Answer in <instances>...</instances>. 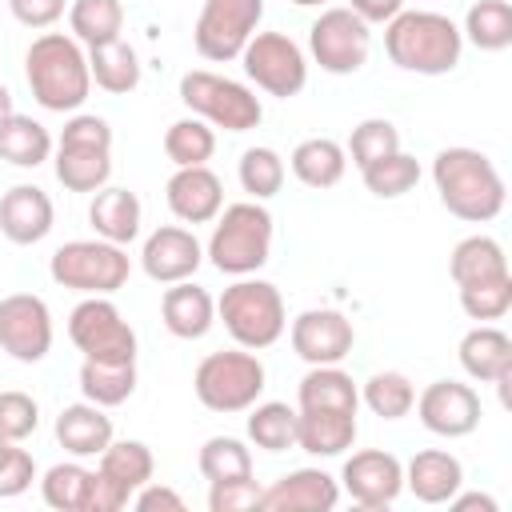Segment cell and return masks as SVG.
I'll return each mask as SVG.
<instances>
[{
    "instance_id": "6da1fadb",
    "label": "cell",
    "mask_w": 512,
    "mask_h": 512,
    "mask_svg": "<svg viewBox=\"0 0 512 512\" xmlns=\"http://www.w3.org/2000/svg\"><path fill=\"white\" fill-rule=\"evenodd\" d=\"M432 184L448 216L468 224H488L504 212V176L480 148H440L432 160Z\"/></svg>"
},
{
    "instance_id": "7a4b0ae2",
    "label": "cell",
    "mask_w": 512,
    "mask_h": 512,
    "mask_svg": "<svg viewBox=\"0 0 512 512\" xmlns=\"http://www.w3.org/2000/svg\"><path fill=\"white\" fill-rule=\"evenodd\" d=\"M24 76L32 100L48 112H80L92 92L88 52L68 32H40L24 52Z\"/></svg>"
},
{
    "instance_id": "3957f363",
    "label": "cell",
    "mask_w": 512,
    "mask_h": 512,
    "mask_svg": "<svg viewBox=\"0 0 512 512\" xmlns=\"http://www.w3.org/2000/svg\"><path fill=\"white\" fill-rule=\"evenodd\" d=\"M384 52L400 72L444 76L464 56V36L444 12L404 8L384 24Z\"/></svg>"
},
{
    "instance_id": "277c9868",
    "label": "cell",
    "mask_w": 512,
    "mask_h": 512,
    "mask_svg": "<svg viewBox=\"0 0 512 512\" xmlns=\"http://www.w3.org/2000/svg\"><path fill=\"white\" fill-rule=\"evenodd\" d=\"M204 256L224 276H252L272 256V212L264 200H240L220 208L216 228L204 244Z\"/></svg>"
},
{
    "instance_id": "5b68a950",
    "label": "cell",
    "mask_w": 512,
    "mask_h": 512,
    "mask_svg": "<svg viewBox=\"0 0 512 512\" xmlns=\"http://www.w3.org/2000/svg\"><path fill=\"white\" fill-rule=\"evenodd\" d=\"M56 180L68 192H100L112 180V128L96 112H72L52 148Z\"/></svg>"
},
{
    "instance_id": "8992f818",
    "label": "cell",
    "mask_w": 512,
    "mask_h": 512,
    "mask_svg": "<svg viewBox=\"0 0 512 512\" xmlns=\"http://www.w3.org/2000/svg\"><path fill=\"white\" fill-rule=\"evenodd\" d=\"M216 316L224 320L228 336L240 348H272L284 328H288V312H284V296L276 284L268 280H252V276H236V284H228L216 300Z\"/></svg>"
},
{
    "instance_id": "52a82bcc",
    "label": "cell",
    "mask_w": 512,
    "mask_h": 512,
    "mask_svg": "<svg viewBox=\"0 0 512 512\" xmlns=\"http://www.w3.org/2000/svg\"><path fill=\"white\" fill-rule=\"evenodd\" d=\"M268 372L252 348H228V352H208L196 372H192V392L208 412H248L264 396Z\"/></svg>"
},
{
    "instance_id": "ba28073f",
    "label": "cell",
    "mask_w": 512,
    "mask_h": 512,
    "mask_svg": "<svg viewBox=\"0 0 512 512\" xmlns=\"http://www.w3.org/2000/svg\"><path fill=\"white\" fill-rule=\"evenodd\" d=\"M180 104L224 132H252L264 120V104L248 84L208 68H192L180 76Z\"/></svg>"
},
{
    "instance_id": "9c48e42d",
    "label": "cell",
    "mask_w": 512,
    "mask_h": 512,
    "mask_svg": "<svg viewBox=\"0 0 512 512\" xmlns=\"http://www.w3.org/2000/svg\"><path fill=\"white\" fill-rule=\"evenodd\" d=\"M48 276L60 288L84 292V296H112L128 284L132 276V260L120 244L112 240H68L52 252L48 260Z\"/></svg>"
},
{
    "instance_id": "30bf717a",
    "label": "cell",
    "mask_w": 512,
    "mask_h": 512,
    "mask_svg": "<svg viewBox=\"0 0 512 512\" xmlns=\"http://www.w3.org/2000/svg\"><path fill=\"white\" fill-rule=\"evenodd\" d=\"M260 20H264V0H204L192 28V44L212 64L240 60L244 44L260 32Z\"/></svg>"
},
{
    "instance_id": "8fae6325",
    "label": "cell",
    "mask_w": 512,
    "mask_h": 512,
    "mask_svg": "<svg viewBox=\"0 0 512 512\" xmlns=\"http://www.w3.org/2000/svg\"><path fill=\"white\" fill-rule=\"evenodd\" d=\"M68 340L84 360H136V328L108 296H84L68 312Z\"/></svg>"
},
{
    "instance_id": "7c38bea8",
    "label": "cell",
    "mask_w": 512,
    "mask_h": 512,
    "mask_svg": "<svg viewBox=\"0 0 512 512\" xmlns=\"http://www.w3.org/2000/svg\"><path fill=\"white\" fill-rule=\"evenodd\" d=\"M308 52L328 76H352L368 64L372 32L348 4L344 8H324L308 28Z\"/></svg>"
},
{
    "instance_id": "4fadbf2b",
    "label": "cell",
    "mask_w": 512,
    "mask_h": 512,
    "mask_svg": "<svg viewBox=\"0 0 512 512\" xmlns=\"http://www.w3.org/2000/svg\"><path fill=\"white\" fill-rule=\"evenodd\" d=\"M240 60H244V76H248L256 88H264L268 96L292 100V96H300L304 84H308V56H304V48H300L292 36H284V32H256V36L244 44Z\"/></svg>"
},
{
    "instance_id": "5bb4252c",
    "label": "cell",
    "mask_w": 512,
    "mask_h": 512,
    "mask_svg": "<svg viewBox=\"0 0 512 512\" xmlns=\"http://www.w3.org/2000/svg\"><path fill=\"white\" fill-rule=\"evenodd\" d=\"M0 348L20 364H40L52 352V312L36 292L0 300Z\"/></svg>"
},
{
    "instance_id": "9a60e30c",
    "label": "cell",
    "mask_w": 512,
    "mask_h": 512,
    "mask_svg": "<svg viewBox=\"0 0 512 512\" xmlns=\"http://www.w3.org/2000/svg\"><path fill=\"white\" fill-rule=\"evenodd\" d=\"M416 416L420 424L432 432V436H444V440H460V436H472L480 428V396L472 384H460V380H432L420 396H416Z\"/></svg>"
},
{
    "instance_id": "2e32d148",
    "label": "cell",
    "mask_w": 512,
    "mask_h": 512,
    "mask_svg": "<svg viewBox=\"0 0 512 512\" xmlns=\"http://www.w3.org/2000/svg\"><path fill=\"white\" fill-rule=\"evenodd\" d=\"M288 340H292V352L308 368L340 364L356 344V328L340 308H308L288 324Z\"/></svg>"
},
{
    "instance_id": "e0dca14e",
    "label": "cell",
    "mask_w": 512,
    "mask_h": 512,
    "mask_svg": "<svg viewBox=\"0 0 512 512\" xmlns=\"http://www.w3.org/2000/svg\"><path fill=\"white\" fill-rule=\"evenodd\" d=\"M340 488L360 508H388L404 492V464L384 448H360L340 468Z\"/></svg>"
},
{
    "instance_id": "ac0fdd59",
    "label": "cell",
    "mask_w": 512,
    "mask_h": 512,
    "mask_svg": "<svg viewBox=\"0 0 512 512\" xmlns=\"http://www.w3.org/2000/svg\"><path fill=\"white\" fill-rule=\"evenodd\" d=\"M200 264H204V244H200L196 232L184 228V224H164V228L148 232V240H144V248H140V268H144V276L156 280V284L192 280Z\"/></svg>"
},
{
    "instance_id": "d6986e66",
    "label": "cell",
    "mask_w": 512,
    "mask_h": 512,
    "mask_svg": "<svg viewBox=\"0 0 512 512\" xmlns=\"http://www.w3.org/2000/svg\"><path fill=\"white\" fill-rule=\"evenodd\" d=\"M164 200L180 224H208L224 208V184L208 164L176 168L164 184Z\"/></svg>"
},
{
    "instance_id": "ffe728a7",
    "label": "cell",
    "mask_w": 512,
    "mask_h": 512,
    "mask_svg": "<svg viewBox=\"0 0 512 512\" xmlns=\"http://www.w3.org/2000/svg\"><path fill=\"white\" fill-rule=\"evenodd\" d=\"M460 368L480 380V384H496L500 400L508 404V380H512V336L500 332L496 324H476L460 336Z\"/></svg>"
},
{
    "instance_id": "44dd1931",
    "label": "cell",
    "mask_w": 512,
    "mask_h": 512,
    "mask_svg": "<svg viewBox=\"0 0 512 512\" xmlns=\"http://www.w3.org/2000/svg\"><path fill=\"white\" fill-rule=\"evenodd\" d=\"M340 504V480L324 468H296L260 492L264 512H332Z\"/></svg>"
},
{
    "instance_id": "7402d4cb",
    "label": "cell",
    "mask_w": 512,
    "mask_h": 512,
    "mask_svg": "<svg viewBox=\"0 0 512 512\" xmlns=\"http://www.w3.org/2000/svg\"><path fill=\"white\" fill-rule=\"evenodd\" d=\"M56 224V208H52V196L36 184H12L4 196H0V232L8 244L16 248H28V244H40Z\"/></svg>"
},
{
    "instance_id": "603a6c76",
    "label": "cell",
    "mask_w": 512,
    "mask_h": 512,
    "mask_svg": "<svg viewBox=\"0 0 512 512\" xmlns=\"http://www.w3.org/2000/svg\"><path fill=\"white\" fill-rule=\"evenodd\" d=\"M404 488L420 504H448L464 488V464L444 448H424L404 464Z\"/></svg>"
},
{
    "instance_id": "cb8c5ba5",
    "label": "cell",
    "mask_w": 512,
    "mask_h": 512,
    "mask_svg": "<svg viewBox=\"0 0 512 512\" xmlns=\"http://www.w3.org/2000/svg\"><path fill=\"white\" fill-rule=\"evenodd\" d=\"M160 320L176 340H200L216 324V300L208 296V288L192 280L168 284L160 296Z\"/></svg>"
},
{
    "instance_id": "d4e9b609",
    "label": "cell",
    "mask_w": 512,
    "mask_h": 512,
    "mask_svg": "<svg viewBox=\"0 0 512 512\" xmlns=\"http://www.w3.org/2000/svg\"><path fill=\"white\" fill-rule=\"evenodd\" d=\"M112 416L92 404V400H80V404H64L60 416H56V444L76 456V460H88V456H100L108 444H112Z\"/></svg>"
},
{
    "instance_id": "484cf974",
    "label": "cell",
    "mask_w": 512,
    "mask_h": 512,
    "mask_svg": "<svg viewBox=\"0 0 512 512\" xmlns=\"http://www.w3.org/2000/svg\"><path fill=\"white\" fill-rule=\"evenodd\" d=\"M356 444V412L296 408V448L308 456H344Z\"/></svg>"
},
{
    "instance_id": "4316f807",
    "label": "cell",
    "mask_w": 512,
    "mask_h": 512,
    "mask_svg": "<svg viewBox=\"0 0 512 512\" xmlns=\"http://www.w3.org/2000/svg\"><path fill=\"white\" fill-rule=\"evenodd\" d=\"M140 196L128 192V188H116V184H104L100 192H92V204H88V224L100 240H112V244H132L140 236Z\"/></svg>"
},
{
    "instance_id": "83f0119b",
    "label": "cell",
    "mask_w": 512,
    "mask_h": 512,
    "mask_svg": "<svg viewBox=\"0 0 512 512\" xmlns=\"http://www.w3.org/2000/svg\"><path fill=\"white\" fill-rule=\"evenodd\" d=\"M288 168L304 188H336L348 172V152L332 136H308L292 148Z\"/></svg>"
},
{
    "instance_id": "f1b7e54d",
    "label": "cell",
    "mask_w": 512,
    "mask_h": 512,
    "mask_svg": "<svg viewBox=\"0 0 512 512\" xmlns=\"http://www.w3.org/2000/svg\"><path fill=\"white\" fill-rule=\"evenodd\" d=\"M296 408H324V412H356L360 384L340 364H312L296 388Z\"/></svg>"
},
{
    "instance_id": "f546056e",
    "label": "cell",
    "mask_w": 512,
    "mask_h": 512,
    "mask_svg": "<svg viewBox=\"0 0 512 512\" xmlns=\"http://www.w3.org/2000/svg\"><path fill=\"white\" fill-rule=\"evenodd\" d=\"M96 472H100L116 492H124L128 504H132V492L152 480L156 456H152V448H148L144 440H116V436H112V444L96 456Z\"/></svg>"
},
{
    "instance_id": "4dcf8cb0",
    "label": "cell",
    "mask_w": 512,
    "mask_h": 512,
    "mask_svg": "<svg viewBox=\"0 0 512 512\" xmlns=\"http://www.w3.org/2000/svg\"><path fill=\"white\" fill-rule=\"evenodd\" d=\"M52 148L56 140L40 120L24 112H8L0 120V160H8L12 168H40L52 156Z\"/></svg>"
},
{
    "instance_id": "1f68e13d",
    "label": "cell",
    "mask_w": 512,
    "mask_h": 512,
    "mask_svg": "<svg viewBox=\"0 0 512 512\" xmlns=\"http://www.w3.org/2000/svg\"><path fill=\"white\" fill-rule=\"evenodd\" d=\"M88 72H92V84L112 96H128L140 88V56L124 36L88 48Z\"/></svg>"
},
{
    "instance_id": "d6a6232c",
    "label": "cell",
    "mask_w": 512,
    "mask_h": 512,
    "mask_svg": "<svg viewBox=\"0 0 512 512\" xmlns=\"http://www.w3.org/2000/svg\"><path fill=\"white\" fill-rule=\"evenodd\" d=\"M448 272L456 280V288L464 284H476V280H492V276H508V256H504V244L496 236H464L452 256H448Z\"/></svg>"
},
{
    "instance_id": "836d02e7",
    "label": "cell",
    "mask_w": 512,
    "mask_h": 512,
    "mask_svg": "<svg viewBox=\"0 0 512 512\" xmlns=\"http://www.w3.org/2000/svg\"><path fill=\"white\" fill-rule=\"evenodd\" d=\"M80 392L100 408H116L136 392V360H84Z\"/></svg>"
},
{
    "instance_id": "e575fe53",
    "label": "cell",
    "mask_w": 512,
    "mask_h": 512,
    "mask_svg": "<svg viewBox=\"0 0 512 512\" xmlns=\"http://www.w3.org/2000/svg\"><path fill=\"white\" fill-rule=\"evenodd\" d=\"M68 36H76L84 48L108 44L124 32V4L120 0H72L68 4Z\"/></svg>"
},
{
    "instance_id": "d590c367",
    "label": "cell",
    "mask_w": 512,
    "mask_h": 512,
    "mask_svg": "<svg viewBox=\"0 0 512 512\" xmlns=\"http://www.w3.org/2000/svg\"><path fill=\"white\" fill-rule=\"evenodd\" d=\"M460 36L480 52H504L512 44V4L508 0H476L464 12Z\"/></svg>"
},
{
    "instance_id": "8d00e7d4",
    "label": "cell",
    "mask_w": 512,
    "mask_h": 512,
    "mask_svg": "<svg viewBox=\"0 0 512 512\" xmlns=\"http://www.w3.org/2000/svg\"><path fill=\"white\" fill-rule=\"evenodd\" d=\"M360 404L380 416V420H404L416 404V388L404 372L396 368H384V372H372L364 384H360Z\"/></svg>"
},
{
    "instance_id": "74e56055",
    "label": "cell",
    "mask_w": 512,
    "mask_h": 512,
    "mask_svg": "<svg viewBox=\"0 0 512 512\" xmlns=\"http://www.w3.org/2000/svg\"><path fill=\"white\" fill-rule=\"evenodd\" d=\"M88 492H92V468L80 460H60L40 476V496L56 512H88Z\"/></svg>"
},
{
    "instance_id": "f35d334b",
    "label": "cell",
    "mask_w": 512,
    "mask_h": 512,
    "mask_svg": "<svg viewBox=\"0 0 512 512\" xmlns=\"http://www.w3.org/2000/svg\"><path fill=\"white\" fill-rule=\"evenodd\" d=\"M248 440L264 452L296 448V408H288L284 400H256L248 408Z\"/></svg>"
},
{
    "instance_id": "ab89813d",
    "label": "cell",
    "mask_w": 512,
    "mask_h": 512,
    "mask_svg": "<svg viewBox=\"0 0 512 512\" xmlns=\"http://www.w3.org/2000/svg\"><path fill=\"white\" fill-rule=\"evenodd\" d=\"M360 180L376 200H396L420 184V160L408 156L404 148H396L384 160H372L368 168H360Z\"/></svg>"
},
{
    "instance_id": "60d3db41",
    "label": "cell",
    "mask_w": 512,
    "mask_h": 512,
    "mask_svg": "<svg viewBox=\"0 0 512 512\" xmlns=\"http://www.w3.org/2000/svg\"><path fill=\"white\" fill-rule=\"evenodd\" d=\"M216 152V132L212 124H204L200 116H184V120H172L168 132H164V156L176 164V168H192V164H208Z\"/></svg>"
},
{
    "instance_id": "b9f144b4",
    "label": "cell",
    "mask_w": 512,
    "mask_h": 512,
    "mask_svg": "<svg viewBox=\"0 0 512 512\" xmlns=\"http://www.w3.org/2000/svg\"><path fill=\"white\" fill-rule=\"evenodd\" d=\"M196 468L208 484H220V480H244L252 476V452L244 440L236 436H208L200 444V456H196Z\"/></svg>"
},
{
    "instance_id": "7bdbcfd3",
    "label": "cell",
    "mask_w": 512,
    "mask_h": 512,
    "mask_svg": "<svg viewBox=\"0 0 512 512\" xmlns=\"http://www.w3.org/2000/svg\"><path fill=\"white\" fill-rule=\"evenodd\" d=\"M236 176H240V188H244L252 200H272V196L284 188V160H280L276 148L256 144V148H244V152H240Z\"/></svg>"
},
{
    "instance_id": "ee69618b",
    "label": "cell",
    "mask_w": 512,
    "mask_h": 512,
    "mask_svg": "<svg viewBox=\"0 0 512 512\" xmlns=\"http://www.w3.org/2000/svg\"><path fill=\"white\" fill-rule=\"evenodd\" d=\"M400 148V128L392 124V120H384V116H368V120H360L356 128H352V136H348V160L356 164V168H368L372 160H384L388 152H396Z\"/></svg>"
},
{
    "instance_id": "f6af8a7d",
    "label": "cell",
    "mask_w": 512,
    "mask_h": 512,
    "mask_svg": "<svg viewBox=\"0 0 512 512\" xmlns=\"http://www.w3.org/2000/svg\"><path fill=\"white\" fill-rule=\"evenodd\" d=\"M460 308H464V316L476 320V324H488V320L508 316V308H512V272H508V276H492V280L464 284V288H460Z\"/></svg>"
},
{
    "instance_id": "bcb514c9",
    "label": "cell",
    "mask_w": 512,
    "mask_h": 512,
    "mask_svg": "<svg viewBox=\"0 0 512 512\" xmlns=\"http://www.w3.org/2000/svg\"><path fill=\"white\" fill-rule=\"evenodd\" d=\"M36 428H40V404L28 392H20V388H4L0 392V436L20 444Z\"/></svg>"
},
{
    "instance_id": "7dc6e473",
    "label": "cell",
    "mask_w": 512,
    "mask_h": 512,
    "mask_svg": "<svg viewBox=\"0 0 512 512\" xmlns=\"http://www.w3.org/2000/svg\"><path fill=\"white\" fill-rule=\"evenodd\" d=\"M36 480V460L28 448L20 444H8L0 452V500H12V496H24Z\"/></svg>"
},
{
    "instance_id": "c3c4849f",
    "label": "cell",
    "mask_w": 512,
    "mask_h": 512,
    "mask_svg": "<svg viewBox=\"0 0 512 512\" xmlns=\"http://www.w3.org/2000/svg\"><path fill=\"white\" fill-rule=\"evenodd\" d=\"M260 484L252 476L244 480H220V484H208V508L212 512H252L260 508Z\"/></svg>"
},
{
    "instance_id": "681fc988",
    "label": "cell",
    "mask_w": 512,
    "mask_h": 512,
    "mask_svg": "<svg viewBox=\"0 0 512 512\" xmlns=\"http://www.w3.org/2000/svg\"><path fill=\"white\" fill-rule=\"evenodd\" d=\"M68 0H8V12L24 28H52L64 16Z\"/></svg>"
},
{
    "instance_id": "f907efd6",
    "label": "cell",
    "mask_w": 512,
    "mask_h": 512,
    "mask_svg": "<svg viewBox=\"0 0 512 512\" xmlns=\"http://www.w3.org/2000/svg\"><path fill=\"white\" fill-rule=\"evenodd\" d=\"M132 508L136 512H184V496L176 488H168V484L148 480L144 488L132 492Z\"/></svg>"
},
{
    "instance_id": "816d5d0a",
    "label": "cell",
    "mask_w": 512,
    "mask_h": 512,
    "mask_svg": "<svg viewBox=\"0 0 512 512\" xmlns=\"http://www.w3.org/2000/svg\"><path fill=\"white\" fill-rule=\"evenodd\" d=\"M348 8L372 28V24H388L396 12H404V0H348Z\"/></svg>"
},
{
    "instance_id": "f5cc1de1",
    "label": "cell",
    "mask_w": 512,
    "mask_h": 512,
    "mask_svg": "<svg viewBox=\"0 0 512 512\" xmlns=\"http://www.w3.org/2000/svg\"><path fill=\"white\" fill-rule=\"evenodd\" d=\"M448 504H452L456 512H472V508H480V512H500V504H496L492 496H484V492H456Z\"/></svg>"
},
{
    "instance_id": "db71d44e",
    "label": "cell",
    "mask_w": 512,
    "mask_h": 512,
    "mask_svg": "<svg viewBox=\"0 0 512 512\" xmlns=\"http://www.w3.org/2000/svg\"><path fill=\"white\" fill-rule=\"evenodd\" d=\"M8 112H16V108H12V92H8V84H0V120H4Z\"/></svg>"
},
{
    "instance_id": "11a10c76",
    "label": "cell",
    "mask_w": 512,
    "mask_h": 512,
    "mask_svg": "<svg viewBox=\"0 0 512 512\" xmlns=\"http://www.w3.org/2000/svg\"><path fill=\"white\" fill-rule=\"evenodd\" d=\"M292 4H296V8H324L328 0H292Z\"/></svg>"
},
{
    "instance_id": "9f6ffc18",
    "label": "cell",
    "mask_w": 512,
    "mask_h": 512,
    "mask_svg": "<svg viewBox=\"0 0 512 512\" xmlns=\"http://www.w3.org/2000/svg\"><path fill=\"white\" fill-rule=\"evenodd\" d=\"M8 444H12V440H4V436H0V452H4V448H8Z\"/></svg>"
}]
</instances>
